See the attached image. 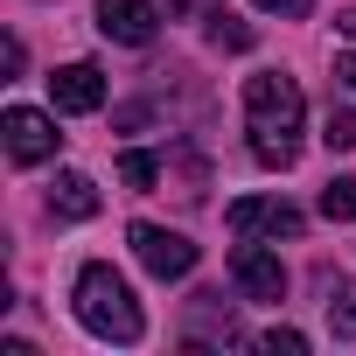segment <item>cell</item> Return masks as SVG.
<instances>
[{
    "label": "cell",
    "mask_w": 356,
    "mask_h": 356,
    "mask_svg": "<svg viewBox=\"0 0 356 356\" xmlns=\"http://www.w3.org/2000/svg\"><path fill=\"white\" fill-rule=\"evenodd\" d=\"M119 182H126V189H154V182H161L154 154H119Z\"/></svg>",
    "instance_id": "4fadbf2b"
},
{
    "label": "cell",
    "mask_w": 356,
    "mask_h": 356,
    "mask_svg": "<svg viewBox=\"0 0 356 356\" xmlns=\"http://www.w3.org/2000/svg\"><path fill=\"white\" fill-rule=\"evenodd\" d=\"M224 224H231V238H300V210L280 196H245L224 210Z\"/></svg>",
    "instance_id": "277c9868"
},
{
    "label": "cell",
    "mask_w": 356,
    "mask_h": 356,
    "mask_svg": "<svg viewBox=\"0 0 356 356\" xmlns=\"http://www.w3.org/2000/svg\"><path fill=\"white\" fill-rule=\"evenodd\" d=\"M154 29H161V8H154V0H98V35H105V42L147 49Z\"/></svg>",
    "instance_id": "5b68a950"
},
{
    "label": "cell",
    "mask_w": 356,
    "mask_h": 356,
    "mask_svg": "<svg viewBox=\"0 0 356 356\" xmlns=\"http://www.w3.org/2000/svg\"><path fill=\"white\" fill-rule=\"evenodd\" d=\"M321 217L328 224H349L356 217V175H335V182L321 189Z\"/></svg>",
    "instance_id": "8fae6325"
},
{
    "label": "cell",
    "mask_w": 356,
    "mask_h": 356,
    "mask_svg": "<svg viewBox=\"0 0 356 356\" xmlns=\"http://www.w3.org/2000/svg\"><path fill=\"white\" fill-rule=\"evenodd\" d=\"M126 238H133V252H140V266H147L154 280H182V273H196V245H189L182 231H161V224H133Z\"/></svg>",
    "instance_id": "3957f363"
},
{
    "label": "cell",
    "mask_w": 356,
    "mask_h": 356,
    "mask_svg": "<svg viewBox=\"0 0 356 356\" xmlns=\"http://www.w3.org/2000/svg\"><path fill=\"white\" fill-rule=\"evenodd\" d=\"M335 29H342V35L356 42V8H342V15H335Z\"/></svg>",
    "instance_id": "e0dca14e"
},
{
    "label": "cell",
    "mask_w": 356,
    "mask_h": 356,
    "mask_svg": "<svg viewBox=\"0 0 356 356\" xmlns=\"http://www.w3.org/2000/svg\"><path fill=\"white\" fill-rule=\"evenodd\" d=\"M0 133H8V161H22V168H35V161L56 154V126L42 112H29V105H15L8 119H0Z\"/></svg>",
    "instance_id": "8992f818"
},
{
    "label": "cell",
    "mask_w": 356,
    "mask_h": 356,
    "mask_svg": "<svg viewBox=\"0 0 356 356\" xmlns=\"http://www.w3.org/2000/svg\"><path fill=\"white\" fill-rule=\"evenodd\" d=\"M49 98H56V112H98L105 105V77L91 63H63V70H49Z\"/></svg>",
    "instance_id": "ba28073f"
},
{
    "label": "cell",
    "mask_w": 356,
    "mask_h": 356,
    "mask_svg": "<svg viewBox=\"0 0 356 356\" xmlns=\"http://www.w3.org/2000/svg\"><path fill=\"white\" fill-rule=\"evenodd\" d=\"M231 280H238L245 300H280V293H286V266H280L273 252H259V245H238V252H231Z\"/></svg>",
    "instance_id": "52a82bcc"
},
{
    "label": "cell",
    "mask_w": 356,
    "mask_h": 356,
    "mask_svg": "<svg viewBox=\"0 0 356 356\" xmlns=\"http://www.w3.org/2000/svg\"><path fill=\"white\" fill-rule=\"evenodd\" d=\"M77 321H84L98 342H140V335H147L133 286H126L105 259H91V266L77 273Z\"/></svg>",
    "instance_id": "7a4b0ae2"
},
{
    "label": "cell",
    "mask_w": 356,
    "mask_h": 356,
    "mask_svg": "<svg viewBox=\"0 0 356 356\" xmlns=\"http://www.w3.org/2000/svg\"><path fill=\"white\" fill-rule=\"evenodd\" d=\"M245 126H252V154L266 168H293L300 161V126H307L300 84L280 77V70H259L245 84Z\"/></svg>",
    "instance_id": "6da1fadb"
},
{
    "label": "cell",
    "mask_w": 356,
    "mask_h": 356,
    "mask_svg": "<svg viewBox=\"0 0 356 356\" xmlns=\"http://www.w3.org/2000/svg\"><path fill=\"white\" fill-rule=\"evenodd\" d=\"M210 42H217V49H252V29H245L238 15L217 8V15H210Z\"/></svg>",
    "instance_id": "7c38bea8"
},
{
    "label": "cell",
    "mask_w": 356,
    "mask_h": 356,
    "mask_svg": "<svg viewBox=\"0 0 356 356\" xmlns=\"http://www.w3.org/2000/svg\"><path fill=\"white\" fill-rule=\"evenodd\" d=\"M49 217H63V224L98 217V189L84 182V175H56V189H49Z\"/></svg>",
    "instance_id": "9c48e42d"
},
{
    "label": "cell",
    "mask_w": 356,
    "mask_h": 356,
    "mask_svg": "<svg viewBox=\"0 0 356 356\" xmlns=\"http://www.w3.org/2000/svg\"><path fill=\"white\" fill-rule=\"evenodd\" d=\"M328 328L356 342V280H335L328 286Z\"/></svg>",
    "instance_id": "30bf717a"
},
{
    "label": "cell",
    "mask_w": 356,
    "mask_h": 356,
    "mask_svg": "<svg viewBox=\"0 0 356 356\" xmlns=\"http://www.w3.org/2000/svg\"><path fill=\"white\" fill-rule=\"evenodd\" d=\"M321 140H328L335 154H349V147H356V112H328V126H321Z\"/></svg>",
    "instance_id": "5bb4252c"
},
{
    "label": "cell",
    "mask_w": 356,
    "mask_h": 356,
    "mask_svg": "<svg viewBox=\"0 0 356 356\" xmlns=\"http://www.w3.org/2000/svg\"><path fill=\"white\" fill-rule=\"evenodd\" d=\"M259 349H266V356H300V349H307V335H293V328H273V335H259Z\"/></svg>",
    "instance_id": "9a60e30c"
},
{
    "label": "cell",
    "mask_w": 356,
    "mask_h": 356,
    "mask_svg": "<svg viewBox=\"0 0 356 356\" xmlns=\"http://www.w3.org/2000/svg\"><path fill=\"white\" fill-rule=\"evenodd\" d=\"M252 8H266V15H307L314 0H252Z\"/></svg>",
    "instance_id": "2e32d148"
}]
</instances>
